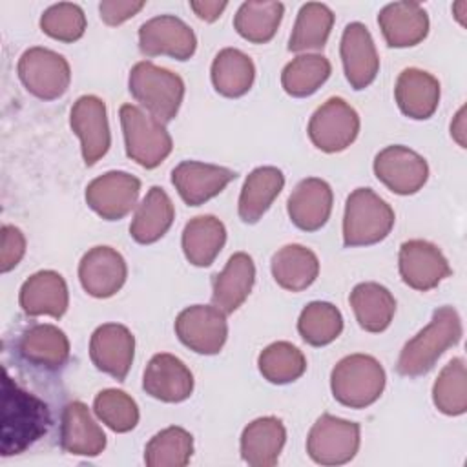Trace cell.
<instances>
[{"label":"cell","instance_id":"cell-1","mask_svg":"<svg viewBox=\"0 0 467 467\" xmlns=\"http://www.w3.org/2000/svg\"><path fill=\"white\" fill-rule=\"evenodd\" d=\"M51 423L47 405L35 394L18 387L9 374H4V405H2V456L24 452L40 440Z\"/></svg>","mask_w":467,"mask_h":467},{"label":"cell","instance_id":"cell-2","mask_svg":"<svg viewBox=\"0 0 467 467\" xmlns=\"http://www.w3.org/2000/svg\"><path fill=\"white\" fill-rule=\"evenodd\" d=\"M462 334L463 327L456 308L449 305L436 308L431 323L401 348L396 363L398 374L407 378L427 374L447 348L460 343Z\"/></svg>","mask_w":467,"mask_h":467},{"label":"cell","instance_id":"cell-3","mask_svg":"<svg viewBox=\"0 0 467 467\" xmlns=\"http://www.w3.org/2000/svg\"><path fill=\"white\" fill-rule=\"evenodd\" d=\"M128 88L131 97L162 124L175 119L184 99V80L150 60H140L131 67Z\"/></svg>","mask_w":467,"mask_h":467},{"label":"cell","instance_id":"cell-4","mask_svg":"<svg viewBox=\"0 0 467 467\" xmlns=\"http://www.w3.org/2000/svg\"><path fill=\"white\" fill-rule=\"evenodd\" d=\"M385 383V368L368 354L345 356L330 372L332 396L350 409H365L378 401Z\"/></svg>","mask_w":467,"mask_h":467},{"label":"cell","instance_id":"cell-5","mask_svg":"<svg viewBox=\"0 0 467 467\" xmlns=\"http://www.w3.org/2000/svg\"><path fill=\"white\" fill-rule=\"evenodd\" d=\"M396 215L390 204L370 188H356L345 202L343 243L345 246H368L383 241Z\"/></svg>","mask_w":467,"mask_h":467},{"label":"cell","instance_id":"cell-6","mask_svg":"<svg viewBox=\"0 0 467 467\" xmlns=\"http://www.w3.org/2000/svg\"><path fill=\"white\" fill-rule=\"evenodd\" d=\"M119 117L124 133L126 155L139 166L146 170L157 168L171 153L173 142L168 130L148 111L133 104H122Z\"/></svg>","mask_w":467,"mask_h":467},{"label":"cell","instance_id":"cell-7","mask_svg":"<svg viewBox=\"0 0 467 467\" xmlns=\"http://www.w3.org/2000/svg\"><path fill=\"white\" fill-rule=\"evenodd\" d=\"M18 77L24 88L42 100H55L62 97L71 82V69L67 60L47 47H29L18 58Z\"/></svg>","mask_w":467,"mask_h":467},{"label":"cell","instance_id":"cell-8","mask_svg":"<svg viewBox=\"0 0 467 467\" xmlns=\"http://www.w3.org/2000/svg\"><path fill=\"white\" fill-rule=\"evenodd\" d=\"M361 441V429L332 414H321L306 436V452L319 465L348 463Z\"/></svg>","mask_w":467,"mask_h":467},{"label":"cell","instance_id":"cell-9","mask_svg":"<svg viewBox=\"0 0 467 467\" xmlns=\"http://www.w3.org/2000/svg\"><path fill=\"white\" fill-rule=\"evenodd\" d=\"M306 131L317 150L337 153L356 140L359 115L345 99L330 97L312 113Z\"/></svg>","mask_w":467,"mask_h":467},{"label":"cell","instance_id":"cell-10","mask_svg":"<svg viewBox=\"0 0 467 467\" xmlns=\"http://www.w3.org/2000/svg\"><path fill=\"white\" fill-rule=\"evenodd\" d=\"M175 334L184 347L197 354H217L228 337L226 314L215 305H192L179 312Z\"/></svg>","mask_w":467,"mask_h":467},{"label":"cell","instance_id":"cell-11","mask_svg":"<svg viewBox=\"0 0 467 467\" xmlns=\"http://www.w3.org/2000/svg\"><path fill=\"white\" fill-rule=\"evenodd\" d=\"M372 166L378 181L398 195L420 192L429 179L427 161L414 150L400 144L378 151Z\"/></svg>","mask_w":467,"mask_h":467},{"label":"cell","instance_id":"cell-12","mask_svg":"<svg viewBox=\"0 0 467 467\" xmlns=\"http://www.w3.org/2000/svg\"><path fill=\"white\" fill-rule=\"evenodd\" d=\"M140 181L128 171H106L95 177L84 192L88 206L106 221L126 217L137 204Z\"/></svg>","mask_w":467,"mask_h":467},{"label":"cell","instance_id":"cell-13","mask_svg":"<svg viewBox=\"0 0 467 467\" xmlns=\"http://www.w3.org/2000/svg\"><path fill=\"white\" fill-rule=\"evenodd\" d=\"M139 47L146 57L168 55L188 60L197 49L193 29L175 15H159L139 27Z\"/></svg>","mask_w":467,"mask_h":467},{"label":"cell","instance_id":"cell-14","mask_svg":"<svg viewBox=\"0 0 467 467\" xmlns=\"http://www.w3.org/2000/svg\"><path fill=\"white\" fill-rule=\"evenodd\" d=\"M69 126L80 139V150L86 166H93L108 153L111 146V133L106 104L102 99L95 95L78 97L69 113Z\"/></svg>","mask_w":467,"mask_h":467},{"label":"cell","instance_id":"cell-15","mask_svg":"<svg viewBox=\"0 0 467 467\" xmlns=\"http://www.w3.org/2000/svg\"><path fill=\"white\" fill-rule=\"evenodd\" d=\"M398 266L403 283L420 292L436 288L452 272L443 252L423 239H410L400 246Z\"/></svg>","mask_w":467,"mask_h":467},{"label":"cell","instance_id":"cell-16","mask_svg":"<svg viewBox=\"0 0 467 467\" xmlns=\"http://www.w3.org/2000/svg\"><path fill=\"white\" fill-rule=\"evenodd\" d=\"M135 356V337L131 330L120 323H104L95 328L89 339V358L91 363L122 381L133 363Z\"/></svg>","mask_w":467,"mask_h":467},{"label":"cell","instance_id":"cell-17","mask_svg":"<svg viewBox=\"0 0 467 467\" xmlns=\"http://www.w3.org/2000/svg\"><path fill=\"white\" fill-rule=\"evenodd\" d=\"M235 177L237 173L230 168L199 161H182L171 170V184L188 206H201L213 199Z\"/></svg>","mask_w":467,"mask_h":467},{"label":"cell","instance_id":"cell-18","mask_svg":"<svg viewBox=\"0 0 467 467\" xmlns=\"http://www.w3.org/2000/svg\"><path fill=\"white\" fill-rule=\"evenodd\" d=\"M128 266L120 252L111 246L89 248L78 263L82 288L99 299L115 296L126 283Z\"/></svg>","mask_w":467,"mask_h":467},{"label":"cell","instance_id":"cell-19","mask_svg":"<svg viewBox=\"0 0 467 467\" xmlns=\"http://www.w3.org/2000/svg\"><path fill=\"white\" fill-rule=\"evenodd\" d=\"M339 55L345 77L354 89H365L374 82L379 71V57L365 24L350 22L343 29Z\"/></svg>","mask_w":467,"mask_h":467},{"label":"cell","instance_id":"cell-20","mask_svg":"<svg viewBox=\"0 0 467 467\" xmlns=\"http://www.w3.org/2000/svg\"><path fill=\"white\" fill-rule=\"evenodd\" d=\"M142 389L164 403H181L193 392V374L177 356L155 354L144 370Z\"/></svg>","mask_w":467,"mask_h":467},{"label":"cell","instance_id":"cell-21","mask_svg":"<svg viewBox=\"0 0 467 467\" xmlns=\"http://www.w3.org/2000/svg\"><path fill=\"white\" fill-rule=\"evenodd\" d=\"M332 188L319 177H306L292 190L286 212L290 221L303 232H316L327 224L332 212Z\"/></svg>","mask_w":467,"mask_h":467},{"label":"cell","instance_id":"cell-22","mask_svg":"<svg viewBox=\"0 0 467 467\" xmlns=\"http://www.w3.org/2000/svg\"><path fill=\"white\" fill-rule=\"evenodd\" d=\"M20 306L26 316L62 317L69 305V292L64 277L55 270H40L29 275L20 286Z\"/></svg>","mask_w":467,"mask_h":467},{"label":"cell","instance_id":"cell-23","mask_svg":"<svg viewBox=\"0 0 467 467\" xmlns=\"http://www.w3.org/2000/svg\"><path fill=\"white\" fill-rule=\"evenodd\" d=\"M60 445L75 456H99L106 449V434L82 401H69L60 418Z\"/></svg>","mask_w":467,"mask_h":467},{"label":"cell","instance_id":"cell-24","mask_svg":"<svg viewBox=\"0 0 467 467\" xmlns=\"http://www.w3.org/2000/svg\"><path fill=\"white\" fill-rule=\"evenodd\" d=\"M378 24L390 47L416 46L429 33V15L418 2L387 4L378 15Z\"/></svg>","mask_w":467,"mask_h":467},{"label":"cell","instance_id":"cell-25","mask_svg":"<svg viewBox=\"0 0 467 467\" xmlns=\"http://www.w3.org/2000/svg\"><path fill=\"white\" fill-rule=\"evenodd\" d=\"M394 99L403 115L414 120H425L438 109L440 82L420 67H407L398 75Z\"/></svg>","mask_w":467,"mask_h":467},{"label":"cell","instance_id":"cell-26","mask_svg":"<svg viewBox=\"0 0 467 467\" xmlns=\"http://www.w3.org/2000/svg\"><path fill=\"white\" fill-rule=\"evenodd\" d=\"M255 281L254 259L244 254H234L224 268L213 275L212 281V305L224 314H234L250 296Z\"/></svg>","mask_w":467,"mask_h":467},{"label":"cell","instance_id":"cell-27","mask_svg":"<svg viewBox=\"0 0 467 467\" xmlns=\"http://www.w3.org/2000/svg\"><path fill=\"white\" fill-rule=\"evenodd\" d=\"M286 441V429L275 416L250 421L241 434V458L252 467H272Z\"/></svg>","mask_w":467,"mask_h":467},{"label":"cell","instance_id":"cell-28","mask_svg":"<svg viewBox=\"0 0 467 467\" xmlns=\"http://www.w3.org/2000/svg\"><path fill=\"white\" fill-rule=\"evenodd\" d=\"M285 186V175L275 166H259L248 173L241 188L237 212L243 223H257Z\"/></svg>","mask_w":467,"mask_h":467},{"label":"cell","instance_id":"cell-29","mask_svg":"<svg viewBox=\"0 0 467 467\" xmlns=\"http://www.w3.org/2000/svg\"><path fill=\"white\" fill-rule=\"evenodd\" d=\"M173 219L175 208L170 195L161 186H151L137 204L130 224V235L139 244H151L170 230Z\"/></svg>","mask_w":467,"mask_h":467},{"label":"cell","instance_id":"cell-30","mask_svg":"<svg viewBox=\"0 0 467 467\" xmlns=\"http://www.w3.org/2000/svg\"><path fill=\"white\" fill-rule=\"evenodd\" d=\"M18 350L27 363L53 370L60 368L67 361L69 339L58 327L42 323L27 328L22 334Z\"/></svg>","mask_w":467,"mask_h":467},{"label":"cell","instance_id":"cell-31","mask_svg":"<svg viewBox=\"0 0 467 467\" xmlns=\"http://www.w3.org/2000/svg\"><path fill=\"white\" fill-rule=\"evenodd\" d=\"M348 301L358 325L367 332H383L389 328L396 312V299L390 290L374 281L356 285Z\"/></svg>","mask_w":467,"mask_h":467},{"label":"cell","instance_id":"cell-32","mask_svg":"<svg viewBox=\"0 0 467 467\" xmlns=\"http://www.w3.org/2000/svg\"><path fill=\"white\" fill-rule=\"evenodd\" d=\"M226 243V228L215 215H197L182 230V252L193 266H210Z\"/></svg>","mask_w":467,"mask_h":467},{"label":"cell","instance_id":"cell-33","mask_svg":"<svg viewBox=\"0 0 467 467\" xmlns=\"http://www.w3.org/2000/svg\"><path fill=\"white\" fill-rule=\"evenodd\" d=\"M270 270L281 288L301 292L316 281L319 261L317 255L303 244H285L272 255Z\"/></svg>","mask_w":467,"mask_h":467},{"label":"cell","instance_id":"cell-34","mask_svg":"<svg viewBox=\"0 0 467 467\" xmlns=\"http://www.w3.org/2000/svg\"><path fill=\"white\" fill-rule=\"evenodd\" d=\"M212 84L217 93L228 99H237L248 93L255 78L252 58L237 47L221 49L212 62Z\"/></svg>","mask_w":467,"mask_h":467},{"label":"cell","instance_id":"cell-35","mask_svg":"<svg viewBox=\"0 0 467 467\" xmlns=\"http://www.w3.org/2000/svg\"><path fill=\"white\" fill-rule=\"evenodd\" d=\"M334 26V13L327 4L306 2L299 7L288 49L294 53L319 51L325 47Z\"/></svg>","mask_w":467,"mask_h":467},{"label":"cell","instance_id":"cell-36","mask_svg":"<svg viewBox=\"0 0 467 467\" xmlns=\"http://www.w3.org/2000/svg\"><path fill=\"white\" fill-rule=\"evenodd\" d=\"M283 13L281 2H243L234 16V27L244 40L266 44L277 33Z\"/></svg>","mask_w":467,"mask_h":467},{"label":"cell","instance_id":"cell-37","mask_svg":"<svg viewBox=\"0 0 467 467\" xmlns=\"http://www.w3.org/2000/svg\"><path fill=\"white\" fill-rule=\"evenodd\" d=\"M330 60L319 53H303L292 58L281 71V86L290 97L316 93L330 77Z\"/></svg>","mask_w":467,"mask_h":467},{"label":"cell","instance_id":"cell-38","mask_svg":"<svg viewBox=\"0 0 467 467\" xmlns=\"http://www.w3.org/2000/svg\"><path fill=\"white\" fill-rule=\"evenodd\" d=\"M257 367L266 381L285 385L299 379L305 374L306 358L296 345L288 341H275L261 350Z\"/></svg>","mask_w":467,"mask_h":467},{"label":"cell","instance_id":"cell-39","mask_svg":"<svg viewBox=\"0 0 467 467\" xmlns=\"http://www.w3.org/2000/svg\"><path fill=\"white\" fill-rule=\"evenodd\" d=\"M297 332L305 343L325 347L336 341L343 332V316L337 306L328 301H312L299 314Z\"/></svg>","mask_w":467,"mask_h":467},{"label":"cell","instance_id":"cell-40","mask_svg":"<svg viewBox=\"0 0 467 467\" xmlns=\"http://www.w3.org/2000/svg\"><path fill=\"white\" fill-rule=\"evenodd\" d=\"M193 454L192 434L177 425L157 432L144 449L148 467H184Z\"/></svg>","mask_w":467,"mask_h":467},{"label":"cell","instance_id":"cell-41","mask_svg":"<svg viewBox=\"0 0 467 467\" xmlns=\"http://www.w3.org/2000/svg\"><path fill=\"white\" fill-rule=\"evenodd\" d=\"M432 401L447 416H462L467 410V374L463 358H452L432 385Z\"/></svg>","mask_w":467,"mask_h":467},{"label":"cell","instance_id":"cell-42","mask_svg":"<svg viewBox=\"0 0 467 467\" xmlns=\"http://www.w3.org/2000/svg\"><path fill=\"white\" fill-rule=\"evenodd\" d=\"M93 412L113 432H130L139 423L135 400L120 389H104L93 400Z\"/></svg>","mask_w":467,"mask_h":467},{"label":"cell","instance_id":"cell-43","mask_svg":"<svg viewBox=\"0 0 467 467\" xmlns=\"http://www.w3.org/2000/svg\"><path fill=\"white\" fill-rule=\"evenodd\" d=\"M40 29L60 42H77L86 31V15L78 4L58 2L40 16Z\"/></svg>","mask_w":467,"mask_h":467},{"label":"cell","instance_id":"cell-44","mask_svg":"<svg viewBox=\"0 0 467 467\" xmlns=\"http://www.w3.org/2000/svg\"><path fill=\"white\" fill-rule=\"evenodd\" d=\"M26 254V237L20 228L13 224L2 226V254H0V268L2 272L13 270Z\"/></svg>","mask_w":467,"mask_h":467},{"label":"cell","instance_id":"cell-45","mask_svg":"<svg viewBox=\"0 0 467 467\" xmlns=\"http://www.w3.org/2000/svg\"><path fill=\"white\" fill-rule=\"evenodd\" d=\"M144 5V0H104L99 4V13L104 24L119 26L135 16Z\"/></svg>","mask_w":467,"mask_h":467},{"label":"cell","instance_id":"cell-46","mask_svg":"<svg viewBox=\"0 0 467 467\" xmlns=\"http://www.w3.org/2000/svg\"><path fill=\"white\" fill-rule=\"evenodd\" d=\"M226 2H217V0H192L190 7L197 15V18L204 22H215L221 13L226 9Z\"/></svg>","mask_w":467,"mask_h":467},{"label":"cell","instance_id":"cell-47","mask_svg":"<svg viewBox=\"0 0 467 467\" xmlns=\"http://www.w3.org/2000/svg\"><path fill=\"white\" fill-rule=\"evenodd\" d=\"M451 135L462 148H465V106L458 109L454 120L451 122Z\"/></svg>","mask_w":467,"mask_h":467},{"label":"cell","instance_id":"cell-48","mask_svg":"<svg viewBox=\"0 0 467 467\" xmlns=\"http://www.w3.org/2000/svg\"><path fill=\"white\" fill-rule=\"evenodd\" d=\"M465 9H467V2L465 0H460V2H456L454 5H452V11H454V16H456V20L462 24V26H465V20H463V15H465Z\"/></svg>","mask_w":467,"mask_h":467}]
</instances>
